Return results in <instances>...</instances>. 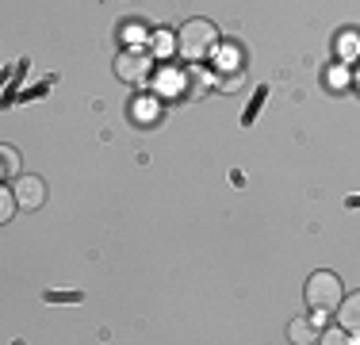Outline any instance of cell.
Masks as SVG:
<instances>
[{
    "label": "cell",
    "mask_w": 360,
    "mask_h": 345,
    "mask_svg": "<svg viewBox=\"0 0 360 345\" xmlns=\"http://www.w3.org/2000/svg\"><path fill=\"white\" fill-rule=\"evenodd\" d=\"M303 299L314 315H326V310H338L345 291H341V276L333 272H314L307 276V288H303Z\"/></svg>",
    "instance_id": "obj_1"
},
{
    "label": "cell",
    "mask_w": 360,
    "mask_h": 345,
    "mask_svg": "<svg viewBox=\"0 0 360 345\" xmlns=\"http://www.w3.org/2000/svg\"><path fill=\"white\" fill-rule=\"evenodd\" d=\"M219 31L215 23L207 20H188L184 27L176 34V46H180V58H188V62H200V58H207V50L215 46Z\"/></svg>",
    "instance_id": "obj_2"
},
{
    "label": "cell",
    "mask_w": 360,
    "mask_h": 345,
    "mask_svg": "<svg viewBox=\"0 0 360 345\" xmlns=\"http://www.w3.org/2000/svg\"><path fill=\"white\" fill-rule=\"evenodd\" d=\"M12 192H15V200H20V211H39V207L46 203V184H42L39 177H31V172H23V177L12 180Z\"/></svg>",
    "instance_id": "obj_3"
},
{
    "label": "cell",
    "mask_w": 360,
    "mask_h": 345,
    "mask_svg": "<svg viewBox=\"0 0 360 345\" xmlns=\"http://www.w3.org/2000/svg\"><path fill=\"white\" fill-rule=\"evenodd\" d=\"M146 73H150V58L139 54V50H127V54L115 58V77L119 81L139 84V81H146Z\"/></svg>",
    "instance_id": "obj_4"
},
{
    "label": "cell",
    "mask_w": 360,
    "mask_h": 345,
    "mask_svg": "<svg viewBox=\"0 0 360 345\" xmlns=\"http://www.w3.org/2000/svg\"><path fill=\"white\" fill-rule=\"evenodd\" d=\"M338 322L345 326L349 334H356V338H360V291H353V296L341 299V307H338Z\"/></svg>",
    "instance_id": "obj_5"
},
{
    "label": "cell",
    "mask_w": 360,
    "mask_h": 345,
    "mask_svg": "<svg viewBox=\"0 0 360 345\" xmlns=\"http://www.w3.org/2000/svg\"><path fill=\"white\" fill-rule=\"evenodd\" d=\"M15 177H23V172H20V153H15L12 146H4V150H0V180L12 184Z\"/></svg>",
    "instance_id": "obj_6"
},
{
    "label": "cell",
    "mask_w": 360,
    "mask_h": 345,
    "mask_svg": "<svg viewBox=\"0 0 360 345\" xmlns=\"http://www.w3.org/2000/svg\"><path fill=\"white\" fill-rule=\"evenodd\" d=\"M288 341H295V345H311V341H319V338H314V326H311V322L295 318V322L288 326Z\"/></svg>",
    "instance_id": "obj_7"
},
{
    "label": "cell",
    "mask_w": 360,
    "mask_h": 345,
    "mask_svg": "<svg viewBox=\"0 0 360 345\" xmlns=\"http://www.w3.org/2000/svg\"><path fill=\"white\" fill-rule=\"evenodd\" d=\"M15 211H20V200H15L12 184H4V188H0V222H8Z\"/></svg>",
    "instance_id": "obj_8"
},
{
    "label": "cell",
    "mask_w": 360,
    "mask_h": 345,
    "mask_svg": "<svg viewBox=\"0 0 360 345\" xmlns=\"http://www.w3.org/2000/svg\"><path fill=\"white\" fill-rule=\"evenodd\" d=\"M345 334H349L345 326H338V330H326L319 341H326V345H345V341H353V338H345Z\"/></svg>",
    "instance_id": "obj_9"
},
{
    "label": "cell",
    "mask_w": 360,
    "mask_h": 345,
    "mask_svg": "<svg viewBox=\"0 0 360 345\" xmlns=\"http://www.w3.org/2000/svg\"><path fill=\"white\" fill-rule=\"evenodd\" d=\"M50 303H77L81 299V291H46Z\"/></svg>",
    "instance_id": "obj_10"
}]
</instances>
